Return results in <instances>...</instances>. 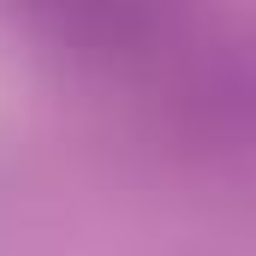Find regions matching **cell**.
Returning a JSON list of instances; mask_svg holds the SVG:
<instances>
[{
	"label": "cell",
	"mask_w": 256,
	"mask_h": 256,
	"mask_svg": "<svg viewBox=\"0 0 256 256\" xmlns=\"http://www.w3.org/2000/svg\"><path fill=\"white\" fill-rule=\"evenodd\" d=\"M131 72L149 84L143 126L161 149L196 167H256V36L196 42L167 18Z\"/></svg>",
	"instance_id": "cell-1"
}]
</instances>
